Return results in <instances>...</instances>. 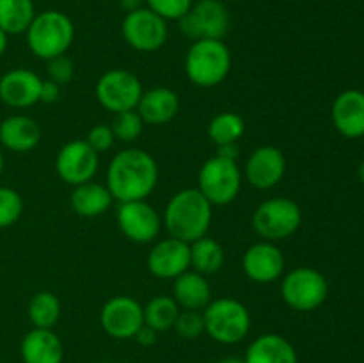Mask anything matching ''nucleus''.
Returning <instances> with one entry per match:
<instances>
[{
    "mask_svg": "<svg viewBox=\"0 0 364 363\" xmlns=\"http://www.w3.org/2000/svg\"><path fill=\"white\" fill-rule=\"evenodd\" d=\"M159 184V164L151 153L127 148L112 157L107 169V187L119 203L146 199Z\"/></svg>",
    "mask_w": 364,
    "mask_h": 363,
    "instance_id": "obj_1",
    "label": "nucleus"
},
{
    "mask_svg": "<svg viewBox=\"0 0 364 363\" xmlns=\"http://www.w3.org/2000/svg\"><path fill=\"white\" fill-rule=\"evenodd\" d=\"M213 206L196 187L181 189L174 192L167 201L162 216L169 237L187 244L208 235L212 224Z\"/></svg>",
    "mask_w": 364,
    "mask_h": 363,
    "instance_id": "obj_2",
    "label": "nucleus"
},
{
    "mask_svg": "<svg viewBox=\"0 0 364 363\" xmlns=\"http://www.w3.org/2000/svg\"><path fill=\"white\" fill-rule=\"evenodd\" d=\"M231 64V50L223 39H198L187 50L185 73L198 88H215L226 80Z\"/></svg>",
    "mask_w": 364,
    "mask_h": 363,
    "instance_id": "obj_3",
    "label": "nucleus"
},
{
    "mask_svg": "<svg viewBox=\"0 0 364 363\" xmlns=\"http://www.w3.org/2000/svg\"><path fill=\"white\" fill-rule=\"evenodd\" d=\"M25 36L28 50L38 59L50 60L53 57L64 56L73 45L75 25L63 11H43L36 14Z\"/></svg>",
    "mask_w": 364,
    "mask_h": 363,
    "instance_id": "obj_4",
    "label": "nucleus"
},
{
    "mask_svg": "<svg viewBox=\"0 0 364 363\" xmlns=\"http://www.w3.org/2000/svg\"><path fill=\"white\" fill-rule=\"evenodd\" d=\"M205 333L223 345H235L251 331V313L247 306L233 298L212 299L205 310Z\"/></svg>",
    "mask_w": 364,
    "mask_h": 363,
    "instance_id": "obj_5",
    "label": "nucleus"
},
{
    "mask_svg": "<svg viewBox=\"0 0 364 363\" xmlns=\"http://www.w3.org/2000/svg\"><path fill=\"white\" fill-rule=\"evenodd\" d=\"M242 174L237 160L213 155L201 166L198 174V191L212 206H224L238 198L242 189Z\"/></svg>",
    "mask_w": 364,
    "mask_h": 363,
    "instance_id": "obj_6",
    "label": "nucleus"
},
{
    "mask_svg": "<svg viewBox=\"0 0 364 363\" xmlns=\"http://www.w3.org/2000/svg\"><path fill=\"white\" fill-rule=\"evenodd\" d=\"M302 224V210L294 199L287 196L265 199L252 214V228L269 242L284 241L291 237Z\"/></svg>",
    "mask_w": 364,
    "mask_h": 363,
    "instance_id": "obj_7",
    "label": "nucleus"
},
{
    "mask_svg": "<svg viewBox=\"0 0 364 363\" xmlns=\"http://www.w3.org/2000/svg\"><path fill=\"white\" fill-rule=\"evenodd\" d=\"M329 283L320 270L313 267H295L281 280V298L295 312H313L326 302Z\"/></svg>",
    "mask_w": 364,
    "mask_h": 363,
    "instance_id": "obj_8",
    "label": "nucleus"
},
{
    "mask_svg": "<svg viewBox=\"0 0 364 363\" xmlns=\"http://www.w3.org/2000/svg\"><path fill=\"white\" fill-rule=\"evenodd\" d=\"M142 93L144 89H142L137 75L128 70H121V68L105 71L98 78L95 88V95L100 105L112 114L137 109Z\"/></svg>",
    "mask_w": 364,
    "mask_h": 363,
    "instance_id": "obj_9",
    "label": "nucleus"
},
{
    "mask_svg": "<svg viewBox=\"0 0 364 363\" xmlns=\"http://www.w3.org/2000/svg\"><path fill=\"white\" fill-rule=\"evenodd\" d=\"M178 25L192 41L223 39L230 31V13L220 0H199L178 20Z\"/></svg>",
    "mask_w": 364,
    "mask_h": 363,
    "instance_id": "obj_10",
    "label": "nucleus"
},
{
    "mask_svg": "<svg viewBox=\"0 0 364 363\" xmlns=\"http://www.w3.org/2000/svg\"><path fill=\"white\" fill-rule=\"evenodd\" d=\"M124 41L137 52H156L167 41V21L148 7L127 13L121 23Z\"/></svg>",
    "mask_w": 364,
    "mask_h": 363,
    "instance_id": "obj_11",
    "label": "nucleus"
},
{
    "mask_svg": "<svg viewBox=\"0 0 364 363\" xmlns=\"http://www.w3.org/2000/svg\"><path fill=\"white\" fill-rule=\"evenodd\" d=\"M116 223L121 233L135 244L153 242L162 230V217L146 199L119 203Z\"/></svg>",
    "mask_w": 364,
    "mask_h": 363,
    "instance_id": "obj_12",
    "label": "nucleus"
},
{
    "mask_svg": "<svg viewBox=\"0 0 364 363\" xmlns=\"http://www.w3.org/2000/svg\"><path fill=\"white\" fill-rule=\"evenodd\" d=\"M100 324L109 337L128 340L144 326V308L132 295H114L102 306Z\"/></svg>",
    "mask_w": 364,
    "mask_h": 363,
    "instance_id": "obj_13",
    "label": "nucleus"
},
{
    "mask_svg": "<svg viewBox=\"0 0 364 363\" xmlns=\"http://www.w3.org/2000/svg\"><path fill=\"white\" fill-rule=\"evenodd\" d=\"M100 153H96L85 139L66 142L55 157V171L64 184L80 185L95 178L100 166Z\"/></svg>",
    "mask_w": 364,
    "mask_h": 363,
    "instance_id": "obj_14",
    "label": "nucleus"
},
{
    "mask_svg": "<svg viewBox=\"0 0 364 363\" xmlns=\"http://www.w3.org/2000/svg\"><path fill=\"white\" fill-rule=\"evenodd\" d=\"M287 174V157L277 146H258L247 157L244 166V178L258 191L276 187Z\"/></svg>",
    "mask_w": 364,
    "mask_h": 363,
    "instance_id": "obj_15",
    "label": "nucleus"
},
{
    "mask_svg": "<svg viewBox=\"0 0 364 363\" xmlns=\"http://www.w3.org/2000/svg\"><path fill=\"white\" fill-rule=\"evenodd\" d=\"M146 265L159 280H174L191 269V244L174 237L162 238L149 249Z\"/></svg>",
    "mask_w": 364,
    "mask_h": 363,
    "instance_id": "obj_16",
    "label": "nucleus"
},
{
    "mask_svg": "<svg viewBox=\"0 0 364 363\" xmlns=\"http://www.w3.org/2000/svg\"><path fill=\"white\" fill-rule=\"evenodd\" d=\"M242 269L255 283H274L284 274V255L276 242H256L245 249L242 256Z\"/></svg>",
    "mask_w": 364,
    "mask_h": 363,
    "instance_id": "obj_17",
    "label": "nucleus"
},
{
    "mask_svg": "<svg viewBox=\"0 0 364 363\" xmlns=\"http://www.w3.org/2000/svg\"><path fill=\"white\" fill-rule=\"evenodd\" d=\"M41 82L38 73L27 68H13L0 77V100L13 109H27L39 102Z\"/></svg>",
    "mask_w": 364,
    "mask_h": 363,
    "instance_id": "obj_18",
    "label": "nucleus"
},
{
    "mask_svg": "<svg viewBox=\"0 0 364 363\" xmlns=\"http://www.w3.org/2000/svg\"><path fill=\"white\" fill-rule=\"evenodd\" d=\"M331 117L343 137L359 139L364 135V93L347 89L334 98Z\"/></svg>",
    "mask_w": 364,
    "mask_h": 363,
    "instance_id": "obj_19",
    "label": "nucleus"
},
{
    "mask_svg": "<svg viewBox=\"0 0 364 363\" xmlns=\"http://www.w3.org/2000/svg\"><path fill=\"white\" fill-rule=\"evenodd\" d=\"M41 127L25 114H13L0 123V144L14 153H27L41 142Z\"/></svg>",
    "mask_w": 364,
    "mask_h": 363,
    "instance_id": "obj_20",
    "label": "nucleus"
},
{
    "mask_svg": "<svg viewBox=\"0 0 364 363\" xmlns=\"http://www.w3.org/2000/svg\"><path fill=\"white\" fill-rule=\"evenodd\" d=\"M139 116L144 125H166L180 112V96L171 88H153L142 93L137 103Z\"/></svg>",
    "mask_w": 364,
    "mask_h": 363,
    "instance_id": "obj_21",
    "label": "nucleus"
},
{
    "mask_svg": "<svg viewBox=\"0 0 364 363\" xmlns=\"http://www.w3.org/2000/svg\"><path fill=\"white\" fill-rule=\"evenodd\" d=\"M20 356L23 363H63V342L53 330L32 327L21 338Z\"/></svg>",
    "mask_w": 364,
    "mask_h": 363,
    "instance_id": "obj_22",
    "label": "nucleus"
},
{
    "mask_svg": "<svg viewBox=\"0 0 364 363\" xmlns=\"http://www.w3.org/2000/svg\"><path fill=\"white\" fill-rule=\"evenodd\" d=\"M245 363H299L295 347L288 338L277 333H265L249 344Z\"/></svg>",
    "mask_w": 364,
    "mask_h": 363,
    "instance_id": "obj_23",
    "label": "nucleus"
},
{
    "mask_svg": "<svg viewBox=\"0 0 364 363\" xmlns=\"http://www.w3.org/2000/svg\"><path fill=\"white\" fill-rule=\"evenodd\" d=\"M173 298L181 310H203L212 301V287L206 276L188 269L173 283Z\"/></svg>",
    "mask_w": 364,
    "mask_h": 363,
    "instance_id": "obj_24",
    "label": "nucleus"
},
{
    "mask_svg": "<svg viewBox=\"0 0 364 363\" xmlns=\"http://www.w3.org/2000/svg\"><path fill=\"white\" fill-rule=\"evenodd\" d=\"M114 198L109 187L98 182H85V184L75 185L70 194V205L73 212L80 217H98L103 216L112 205Z\"/></svg>",
    "mask_w": 364,
    "mask_h": 363,
    "instance_id": "obj_25",
    "label": "nucleus"
},
{
    "mask_svg": "<svg viewBox=\"0 0 364 363\" xmlns=\"http://www.w3.org/2000/svg\"><path fill=\"white\" fill-rule=\"evenodd\" d=\"M226 262V253L223 244L215 238L205 237L191 242V269L203 276H213L219 273Z\"/></svg>",
    "mask_w": 364,
    "mask_h": 363,
    "instance_id": "obj_26",
    "label": "nucleus"
},
{
    "mask_svg": "<svg viewBox=\"0 0 364 363\" xmlns=\"http://www.w3.org/2000/svg\"><path fill=\"white\" fill-rule=\"evenodd\" d=\"M60 312H63L60 299L50 290L36 292L27 306L31 324L34 327H41V330H53V326L59 322Z\"/></svg>",
    "mask_w": 364,
    "mask_h": 363,
    "instance_id": "obj_27",
    "label": "nucleus"
},
{
    "mask_svg": "<svg viewBox=\"0 0 364 363\" xmlns=\"http://www.w3.org/2000/svg\"><path fill=\"white\" fill-rule=\"evenodd\" d=\"M34 16L32 0H0V28L7 36L27 32Z\"/></svg>",
    "mask_w": 364,
    "mask_h": 363,
    "instance_id": "obj_28",
    "label": "nucleus"
},
{
    "mask_svg": "<svg viewBox=\"0 0 364 363\" xmlns=\"http://www.w3.org/2000/svg\"><path fill=\"white\" fill-rule=\"evenodd\" d=\"M142 308H144V324L155 330L156 333L173 330L181 310L173 295L164 294L151 298Z\"/></svg>",
    "mask_w": 364,
    "mask_h": 363,
    "instance_id": "obj_29",
    "label": "nucleus"
},
{
    "mask_svg": "<svg viewBox=\"0 0 364 363\" xmlns=\"http://www.w3.org/2000/svg\"><path fill=\"white\" fill-rule=\"evenodd\" d=\"M206 132H208L210 141L215 146L233 144L240 141L242 135L245 134V121L240 114L233 110H224L210 120Z\"/></svg>",
    "mask_w": 364,
    "mask_h": 363,
    "instance_id": "obj_30",
    "label": "nucleus"
},
{
    "mask_svg": "<svg viewBox=\"0 0 364 363\" xmlns=\"http://www.w3.org/2000/svg\"><path fill=\"white\" fill-rule=\"evenodd\" d=\"M110 128H112L116 139L123 142H134L144 130V121L135 109L123 110V112L114 114Z\"/></svg>",
    "mask_w": 364,
    "mask_h": 363,
    "instance_id": "obj_31",
    "label": "nucleus"
},
{
    "mask_svg": "<svg viewBox=\"0 0 364 363\" xmlns=\"http://www.w3.org/2000/svg\"><path fill=\"white\" fill-rule=\"evenodd\" d=\"M23 214V198L13 187L0 185V230L13 226Z\"/></svg>",
    "mask_w": 364,
    "mask_h": 363,
    "instance_id": "obj_32",
    "label": "nucleus"
},
{
    "mask_svg": "<svg viewBox=\"0 0 364 363\" xmlns=\"http://www.w3.org/2000/svg\"><path fill=\"white\" fill-rule=\"evenodd\" d=\"M173 330L176 331L178 337L185 338V340H194V338H199L203 333H205V319H203V312H198V310H180Z\"/></svg>",
    "mask_w": 364,
    "mask_h": 363,
    "instance_id": "obj_33",
    "label": "nucleus"
},
{
    "mask_svg": "<svg viewBox=\"0 0 364 363\" xmlns=\"http://www.w3.org/2000/svg\"><path fill=\"white\" fill-rule=\"evenodd\" d=\"M148 9L159 14L162 20H180L192 7V0H146Z\"/></svg>",
    "mask_w": 364,
    "mask_h": 363,
    "instance_id": "obj_34",
    "label": "nucleus"
},
{
    "mask_svg": "<svg viewBox=\"0 0 364 363\" xmlns=\"http://www.w3.org/2000/svg\"><path fill=\"white\" fill-rule=\"evenodd\" d=\"M46 75H48V80L55 82V84H59L60 88L70 84V82L73 80V75H75L73 60H71L66 53L46 60Z\"/></svg>",
    "mask_w": 364,
    "mask_h": 363,
    "instance_id": "obj_35",
    "label": "nucleus"
},
{
    "mask_svg": "<svg viewBox=\"0 0 364 363\" xmlns=\"http://www.w3.org/2000/svg\"><path fill=\"white\" fill-rule=\"evenodd\" d=\"M87 144L95 149L96 153H103L107 149H110L116 142V137H114V132L110 128V125L98 123L87 132V137H85Z\"/></svg>",
    "mask_w": 364,
    "mask_h": 363,
    "instance_id": "obj_36",
    "label": "nucleus"
},
{
    "mask_svg": "<svg viewBox=\"0 0 364 363\" xmlns=\"http://www.w3.org/2000/svg\"><path fill=\"white\" fill-rule=\"evenodd\" d=\"M60 85L55 84V82L48 80V78H45V80L41 82V91H39V102L41 103H55L57 100L60 98Z\"/></svg>",
    "mask_w": 364,
    "mask_h": 363,
    "instance_id": "obj_37",
    "label": "nucleus"
},
{
    "mask_svg": "<svg viewBox=\"0 0 364 363\" xmlns=\"http://www.w3.org/2000/svg\"><path fill=\"white\" fill-rule=\"evenodd\" d=\"M134 340L137 342L139 345H142V347H149V345H153L156 342V331L151 330V327L146 326L144 324V326H142L141 330L135 333Z\"/></svg>",
    "mask_w": 364,
    "mask_h": 363,
    "instance_id": "obj_38",
    "label": "nucleus"
},
{
    "mask_svg": "<svg viewBox=\"0 0 364 363\" xmlns=\"http://www.w3.org/2000/svg\"><path fill=\"white\" fill-rule=\"evenodd\" d=\"M215 155L224 157V159H230V160H237L238 155H240V148H238V142H233V144L217 146Z\"/></svg>",
    "mask_w": 364,
    "mask_h": 363,
    "instance_id": "obj_39",
    "label": "nucleus"
},
{
    "mask_svg": "<svg viewBox=\"0 0 364 363\" xmlns=\"http://www.w3.org/2000/svg\"><path fill=\"white\" fill-rule=\"evenodd\" d=\"M142 2H146V0H119L121 7H123L127 13H132V11H137L142 7Z\"/></svg>",
    "mask_w": 364,
    "mask_h": 363,
    "instance_id": "obj_40",
    "label": "nucleus"
},
{
    "mask_svg": "<svg viewBox=\"0 0 364 363\" xmlns=\"http://www.w3.org/2000/svg\"><path fill=\"white\" fill-rule=\"evenodd\" d=\"M7 41H9V39H7V34L2 31V28H0V57H2L4 53H6Z\"/></svg>",
    "mask_w": 364,
    "mask_h": 363,
    "instance_id": "obj_41",
    "label": "nucleus"
},
{
    "mask_svg": "<svg viewBox=\"0 0 364 363\" xmlns=\"http://www.w3.org/2000/svg\"><path fill=\"white\" fill-rule=\"evenodd\" d=\"M219 363H245V359L238 358V356H226V358L220 359Z\"/></svg>",
    "mask_w": 364,
    "mask_h": 363,
    "instance_id": "obj_42",
    "label": "nucleus"
},
{
    "mask_svg": "<svg viewBox=\"0 0 364 363\" xmlns=\"http://www.w3.org/2000/svg\"><path fill=\"white\" fill-rule=\"evenodd\" d=\"M359 178H361V182L364 184V160L361 162V166H359Z\"/></svg>",
    "mask_w": 364,
    "mask_h": 363,
    "instance_id": "obj_43",
    "label": "nucleus"
},
{
    "mask_svg": "<svg viewBox=\"0 0 364 363\" xmlns=\"http://www.w3.org/2000/svg\"><path fill=\"white\" fill-rule=\"evenodd\" d=\"M2 171H4V153L2 149H0V174H2Z\"/></svg>",
    "mask_w": 364,
    "mask_h": 363,
    "instance_id": "obj_44",
    "label": "nucleus"
},
{
    "mask_svg": "<svg viewBox=\"0 0 364 363\" xmlns=\"http://www.w3.org/2000/svg\"><path fill=\"white\" fill-rule=\"evenodd\" d=\"M228 2H238V0H228Z\"/></svg>",
    "mask_w": 364,
    "mask_h": 363,
    "instance_id": "obj_45",
    "label": "nucleus"
}]
</instances>
